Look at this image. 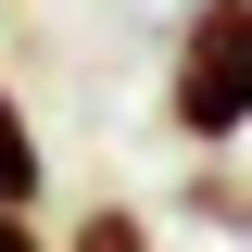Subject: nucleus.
Listing matches in <instances>:
<instances>
[{
  "label": "nucleus",
  "instance_id": "f257e3e1",
  "mask_svg": "<svg viewBox=\"0 0 252 252\" xmlns=\"http://www.w3.org/2000/svg\"><path fill=\"white\" fill-rule=\"evenodd\" d=\"M164 126L177 139H240L252 126V0H202L177 26V76H164Z\"/></svg>",
  "mask_w": 252,
  "mask_h": 252
},
{
  "label": "nucleus",
  "instance_id": "f03ea898",
  "mask_svg": "<svg viewBox=\"0 0 252 252\" xmlns=\"http://www.w3.org/2000/svg\"><path fill=\"white\" fill-rule=\"evenodd\" d=\"M189 215H215L227 240H252V177L240 164H202V177H189Z\"/></svg>",
  "mask_w": 252,
  "mask_h": 252
},
{
  "label": "nucleus",
  "instance_id": "7ed1b4c3",
  "mask_svg": "<svg viewBox=\"0 0 252 252\" xmlns=\"http://www.w3.org/2000/svg\"><path fill=\"white\" fill-rule=\"evenodd\" d=\"M0 202H13V215L38 202V126L13 114V101H0Z\"/></svg>",
  "mask_w": 252,
  "mask_h": 252
},
{
  "label": "nucleus",
  "instance_id": "20e7f679",
  "mask_svg": "<svg viewBox=\"0 0 252 252\" xmlns=\"http://www.w3.org/2000/svg\"><path fill=\"white\" fill-rule=\"evenodd\" d=\"M63 252H152V227L126 215V202H89V215H76V240Z\"/></svg>",
  "mask_w": 252,
  "mask_h": 252
},
{
  "label": "nucleus",
  "instance_id": "39448f33",
  "mask_svg": "<svg viewBox=\"0 0 252 252\" xmlns=\"http://www.w3.org/2000/svg\"><path fill=\"white\" fill-rule=\"evenodd\" d=\"M0 252H38V240H26V215H13V202H0Z\"/></svg>",
  "mask_w": 252,
  "mask_h": 252
}]
</instances>
